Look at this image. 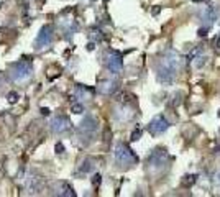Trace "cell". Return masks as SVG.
Returning <instances> with one entry per match:
<instances>
[{"mask_svg": "<svg viewBox=\"0 0 220 197\" xmlns=\"http://www.w3.org/2000/svg\"><path fill=\"white\" fill-rule=\"evenodd\" d=\"M41 176H38L36 172H31V174L26 176V189L30 194H38L41 190Z\"/></svg>", "mask_w": 220, "mask_h": 197, "instance_id": "30bf717a", "label": "cell"}, {"mask_svg": "<svg viewBox=\"0 0 220 197\" xmlns=\"http://www.w3.org/2000/svg\"><path fill=\"white\" fill-rule=\"evenodd\" d=\"M218 133H220V128H218Z\"/></svg>", "mask_w": 220, "mask_h": 197, "instance_id": "4dcf8cb0", "label": "cell"}, {"mask_svg": "<svg viewBox=\"0 0 220 197\" xmlns=\"http://www.w3.org/2000/svg\"><path fill=\"white\" fill-rule=\"evenodd\" d=\"M197 174H186L182 177V181H181V186L182 187H186V189H189V187H192L195 182H197Z\"/></svg>", "mask_w": 220, "mask_h": 197, "instance_id": "9a60e30c", "label": "cell"}, {"mask_svg": "<svg viewBox=\"0 0 220 197\" xmlns=\"http://www.w3.org/2000/svg\"><path fill=\"white\" fill-rule=\"evenodd\" d=\"M140 138H141V128H136L131 133V141H136V140H140Z\"/></svg>", "mask_w": 220, "mask_h": 197, "instance_id": "7402d4cb", "label": "cell"}, {"mask_svg": "<svg viewBox=\"0 0 220 197\" xmlns=\"http://www.w3.org/2000/svg\"><path fill=\"white\" fill-rule=\"evenodd\" d=\"M200 16H202V20L207 21L210 25V23H213V21L217 20V11H215V8H213V7H205V10L202 11Z\"/></svg>", "mask_w": 220, "mask_h": 197, "instance_id": "4fadbf2b", "label": "cell"}, {"mask_svg": "<svg viewBox=\"0 0 220 197\" xmlns=\"http://www.w3.org/2000/svg\"><path fill=\"white\" fill-rule=\"evenodd\" d=\"M71 110H72V113H82L84 112V105H82V103H72Z\"/></svg>", "mask_w": 220, "mask_h": 197, "instance_id": "d6986e66", "label": "cell"}, {"mask_svg": "<svg viewBox=\"0 0 220 197\" xmlns=\"http://www.w3.org/2000/svg\"><path fill=\"white\" fill-rule=\"evenodd\" d=\"M90 38H92V39H97V41H100V39H102V31H100V30H92V31H90Z\"/></svg>", "mask_w": 220, "mask_h": 197, "instance_id": "ffe728a7", "label": "cell"}, {"mask_svg": "<svg viewBox=\"0 0 220 197\" xmlns=\"http://www.w3.org/2000/svg\"><path fill=\"white\" fill-rule=\"evenodd\" d=\"M97 130V120L92 117V115H85L84 120L79 123L77 126V136L82 143H89L95 135Z\"/></svg>", "mask_w": 220, "mask_h": 197, "instance_id": "3957f363", "label": "cell"}, {"mask_svg": "<svg viewBox=\"0 0 220 197\" xmlns=\"http://www.w3.org/2000/svg\"><path fill=\"white\" fill-rule=\"evenodd\" d=\"M182 66V57L179 53H176L174 49H167L164 56L161 57L159 64H158V72H156V77L161 84L169 85L174 82V79L177 76V71Z\"/></svg>", "mask_w": 220, "mask_h": 197, "instance_id": "6da1fadb", "label": "cell"}, {"mask_svg": "<svg viewBox=\"0 0 220 197\" xmlns=\"http://www.w3.org/2000/svg\"><path fill=\"white\" fill-rule=\"evenodd\" d=\"M62 151H64V148H62V144H61V143H59V144H56V153H59V154H61Z\"/></svg>", "mask_w": 220, "mask_h": 197, "instance_id": "d4e9b609", "label": "cell"}, {"mask_svg": "<svg viewBox=\"0 0 220 197\" xmlns=\"http://www.w3.org/2000/svg\"><path fill=\"white\" fill-rule=\"evenodd\" d=\"M169 128V121L166 120L164 115H156V117L151 118L148 125V131L151 133L153 136H158V135H163V133Z\"/></svg>", "mask_w": 220, "mask_h": 197, "instance_id": "8992f818", "label": "cell"}, {"mask_svg": "<svg viewBox=\"0 0 220 197\" xmlns=\"http://www.w3.org/2000/svg\"><path fill=\"white\" fill-rule=\"evenodd\" d=\"M202 53H204V48H202V46H195V48H194V49L189 53V56H187V61H190V62H192V61L195 59V57H197L199 54H202Z\"/></svg>", "mask_w": 220, "mask_h": 197, "instance_id": "e0dca14e", "label": "cell"}, {"mask_svg": "<svg viewBox=\"0 0 220 197\" xmlns=\"http://www.w3.org/2000/svg\"><path fill=\"white\" fill-rule=\"evenodd\" d=\"M16 98H18V94H16V92H10V94H8V102L10 103H15Z\"/></svg>", "mask_w": 220, "mask_h": 197, "instance_id": "cb8c5ba5", "label": "cell"}, {"mask_svg": "<svg viewBox=\"0 0 220 197\" xmlns=\"http://www.w3.org/2000/svg\"><path fill=\"white\" fill-rule=\"evenodd\" d=\"M74 95H76V98H79V100H85V98H90L92 97V90L84 87V85H77L76 90H74Z\"/></svg>", "mask_w": 220, "mask_h": 197, "instance_id": "5bb4252c", "label": "cell"}, {"mask_svg": "<svg viewBox=\"0 0 220 197\" xmlns=\"http://www.w3.org/2000/svg\"><path fill=\"white\" fill-rule=\"evenodd\" d=\"M181 102H182V95L181 94H176L174 98H172V102H171V105L172 107H177V105H181Z\"/></svg>", "mask_w": 220, "mask_h": 197, "instance_id": "44dd1931", "label": "cell"}, {"mask_svg": "<svg viewBox=\"0 0 220 197\" xmlns=\"http://www.w3.org/2000/svg\"><path fill=\"white\" fill-rule=\"evenodd\" d=\"M53 38H54V28L51 25H44L41 26L36 39H34V49H44V48H49L51 43H53Z\"/></svg>", "mask_w": 220, "mask_h": 197, "instance_id": "5b68a950", "label": "cell"}, {"mask_svg": "<svg viewBox=\"0 0 220 197\" xmlns=\"http://www.w3.org/2000/svg\"><path fill=\"white\" fill-rule=\"evenodd\" d=\"M192 2H205V0H192Z\"/></svg>", "mask_w": 220, "mask_h": 197, "instance_id": "83f0119b", "label": "cell"}, {"mask_svg": "<svg viewBox=\"0 0 220 197\" xmlns=\"http://www.w3.org/2000/svg\"><path fill=\"white\" fill-rule=\"evenodd\" d=\"M107 69L112 74H120L121 69H123V59H121V54L117 53V51H110L107 59H105Z\"/></svg>", "mask_w": 220, "mask_h": 197, "instance_id": "ba28073f", "label": "cell"}, {"mask_svg": "<svg viewBox=\"0 0 220 197\" xmlns=\"http://www.w3.org/2000/svg\"><path fill=\"white\" fill-rule=\"evenodd\" d=\"M215 48L220 49V34H217V38H215Z\"/></svg>", "mask_w": 220, "mask_h": 197, "instance_id": "484cf974", "label": "cell"}, {"mask_svg": "<svg viewBox=\"0 0 220 197\" xmlns=\"http://www.w3.org/2000/svg\"><path fill=\"white\" fill-rule=\"evenodd\" d=\"M103 2H107V0H103Z\"/></svg>", "mask_w": 220, "mask_h": 197, "instance_id": "1f68e13d", "label": "cell"}, {"mask_svg": "<svg viewBox=\"0 0 220 197\" xmlns=\"http://www.w3.org/2000/svg\"><path fill=\"white\" fill-rule=\"evenodd\" d=\"M94 161H92L90 158H85L84 161H82V164H80V167H79V171L80 172H84V174H87V172H90L92 169H94Z\"/></svg>", "mask_w": 220, "mask_h": 197, "instance_id": "2e32d148", "label": "cell"}, {"mask_svg": "<svg viewBox=\"0 0 220 197\" xmlns=\"http://www.w3.org/2000/svg\"><path fill=\"white\" fill-rule=\"evenodd\" d=\"M167 161V151L164 148H156L148 158V166L153 169H161Z\"/></svg>", "mask_w": 220, "mask_h": 197, "instance_id": "52a82bcc", "label": "cell"}, {"mask_svg": "<svg viewBox=\"0 0 220 197\" xmlns=\"http://www.w3.org/2000/svg\"><path fill=\"white\" fill-rule=\"evenodd\" d=\"M218 117H220V110H218Z\"/></svg>", "mask_w": 220, "mask_h": 197, "instance_id": "f546056e", "label": "cell"}, {"mask_svg": "<svg viewBox=\"0 0 220 197\" xmlns=\"http://www.w3.org/2000/svg\"><path fill=\"white\" fill-rule=\"evenodd\" d=\"M10 79L13 80L15 84H23V82H26V80H30L31 76H33V66H31V62L30 61H18V62H15V64H11L10 67Z\"/></svg>", "mask_w": 220, "mask_h": 197, "instance_id": "7a4b0ae2", "label": "cell"}, {"mask_svg": "<svg viewBox=\"0 0 220 197\" xmlns=\"http://www.w3.org/2000/svg\"><path fill=\"white\" fill-rule=\"evenodd\" d=\"M159 11H161V8H159V7H156V8H153V15H158V13H159Z\"/></svg>", "mask_w": 220, "mask_h": 197, "instance_id": "4316f807", "label": "cell"}, {"mask_svg": "<svg viewBox=\"0 0 220 197\" xmlns=\"http://www.w3.org/2000/svg\"><path fill=\"white\" fill-rule=\"evenodd\" d=\"M53 194L54 195H61V197H74V195H76L72 186L69 182H64V181H59V182L54 184Z\"/></svg>", "mask_w": 220, "mask_h": 197, "instance_id": "8fae6325", "label": "cell"}, {"mask_svg": "<svg viewBox=\"0 0 220 197\" xmlns=\"http://www.w3.org/2000/svg\"><path fill=\"white\" fill-rule=\"evenodd\" d=\"M49 128L53 133H64L71 128V120L64 115H57L49 121Z\"/></svg>", "mask_w": 220, "mask_h": 197, "instance_id": "9c48e42d", "label": "cell"}, {"mask_svg": "<svg viewBox=\"0 0 220 197\" xmlns=\"http://www.w3.org/2000/svg\"><path fill=\"white\" fill-rule=\"evenodd\" d=\"M197 34L200 38H204V36H207V34H209V26H202V28H199V31H197Z\"/></svg>", "mask_w": 220, "mask_h": 197, "instance_id": "603a6c76", "label": "cell"}, {"mask_svg": "<svg viewBox=\"0 0 220 197\" xmlns=\"http://www.w3.org/2000/svg\"><path fill=\"white\" fill-rule=\"evenodd\" d=\"M115 161H117L118 166H130V164H135L138 158L136 154L130 149V146H126L125 143H118L115 146Z\"/></svg>", "mask_w": 220, "mask_h": 197, "instance_id": "277c9868", "label": "cell"}, {"mask_svg": "<svg viewBox=\"0 0 220 197\" xmlns=\"http://www.w3.org/2000/svg\"><path fill=\"white\" fill-rule=\"evenodd\" d=\"M194 62V67H197V69H200L202 66H204L205 64V62H207V56L204 54V53H202V54H199L197 57H195V59L192 61Z\"/></svg>", "mask_w": 220, "mask_h": 197, "instance_id": "ac0fdd59", "label": "cell"}, {"mask_svg": "<svg viewBox=\"0 0 220 197\" xmlns=\"http://www.w3.org/2000/svg\"><path fill=\"white\" fill-rule=\"evenodd\" d=\"M217 177H218V182H220V172H218V176H217Z\"/></svg>", "mask_w": 220, "mask_h": 197, "instance_id": "f1b7e54d", "label": "cell"}, {"mask_svg": "<svg viewBox=\"0 0 220 197\" xmlns=\"http://www.w3.org/2000/svg\"><path fill=\"white\" fill-rule=\"evenodd\" d=\"M118 89V84H117V80H102L100 85H99V90L102 92L103 95H112L115 90Z\"/></svg>", "mask_w": 220, "mask_h": 197, "instance_id": "7c38bea8", "label": "cell"}]
</instances>
